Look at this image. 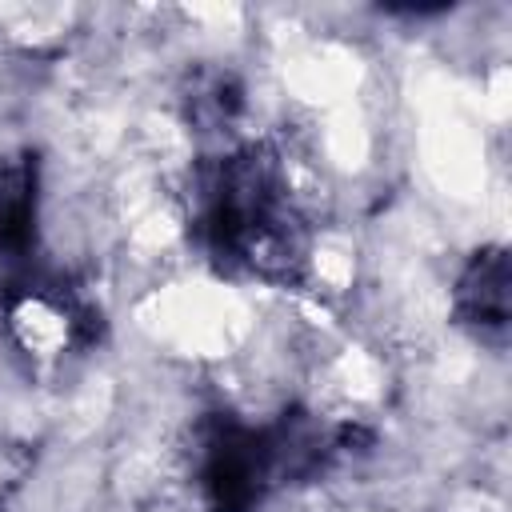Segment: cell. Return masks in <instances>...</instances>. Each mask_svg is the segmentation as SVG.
<instances>
[{"label":"cell","instance_id":"1","mask_svg":"<svg viewBox=\"0 0 512 512\" xmlns=\"http://www.w3.org/2000/svg\"><path fill=\"white\" fill-rule=\"evenodd\" d=\"M196 228L216 260L260 280H292L308 256L304 220L288 196L280 156L236 148L196 176Z\"/></svg>","mask_w":512,"mask_h":512},{"label":"cell","instance_id":"2","mask_svg":"<svg viewBox=\"0 0 512 512\" xmlns=\"http://www.w3.org/2000/svg\"><path fill=\"white\" fill-rule=\"evenodd\" d=\"M4 332L20 356L52 368L96 340V312L56 280H24L4 296Z\"/></svg>","mask_w":512,"mask_h":512},{"label":"cell","instance_id":"3","mask_svg":"<svg viewBox=\"0 0 512 512\" xmlns=\"http://www.w3.org/2000/svg\"><path fill=\"white\" fill-rule=\"evenodd\" d=\"M276 480V456L268 428H244L216 420L196 444V488L208 512H252L264 488Z\"/></svg>","mask_w":512,"mask_h":512},{"label":"cell","instance_id":"4","mask_svg":"<svg viewBox=\"0 0 512 512\" xmlns=\"http://www.w3.org/2000/svg\"><path fill=\"white\" fill-rule=\"evenodd\" d=\"M456 316L476 336H504L512 316V268L504 248H480L456 280Z\"/></svg>","mask_w":512,"mask_h":512},{"label":"cell","instance_id":"5","mask_svg":"<svg viewBox=\"0 0 512 512\" xmlns=\"http://www.w3.org/2000/svg\"><path fill=\"white\" fill-rule=\"evenodd\" d=\"M36 232V164L8 160L0 168V252L20 256L28 252Z\"/></svg>","mask_w":512,"mask_h":512},{"label":"cell","instance_id":"6","mask_svg":"<svg viewBox=\"0 0 512 512\" xmlns=\"http://www.w3.org/2000/svg\"><path fill=\"white\" fill-rule=\"evenodd\" d=\"M240 112V84L228 72H200L188 88V116L204 128H220Z\"/></svg>","mask_w":512,"mask_h":512}]
</instances>
